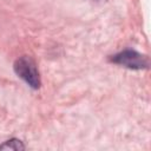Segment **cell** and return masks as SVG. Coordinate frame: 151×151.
<instances>
[{
	"mask_svg": "<svg viewBox=\"0 0 151 151\" xmlns=\"http://www.w3.org/2000/svg\"><path fill=\"white\" fill-rule=\"evenodd\" d=\"M14 72L32 88L40 87V77L37 70V65L31 57L22 55L14 63Z\"/></svg>",
	"mask_w": 151,
	"mask_h": 151,
	"instance_id": "6da1fadb",
	"label": "cell"
},
{
	"mask_svg": "<svg viewBox=\"0 0 151 151\" xmlns=\"http://www.w3.org/2000/svg\"><path fill=\"white\" fill-rule=\"evenodd\" d=\"M111 61L131 70H143V68H147L149 66L147 58L133 50H124L112 55Z\"/></svg>",
	"mask_w": 151,
	"mask_h": 151,
	"instance_id": "7a4b0ae2",
	"label": "cell"
},
{
	"mask_svg": "<svg viewBox=\"0 0 151 151\" xmlns=\"http://www.w3.org/2000/svg\"><path fill=\"white\" fill-rule=\"evenodd\" d=\"M0 149H9V150H22L25 149V146L22 145V143L19 139H9L7 142H5L2 145H0Z\"/></svg>",
	"mask_w": 151,
	"mask_h": 151,
	"instance_id": "3957f363",
	"label": "cell"
}]
</instances>
